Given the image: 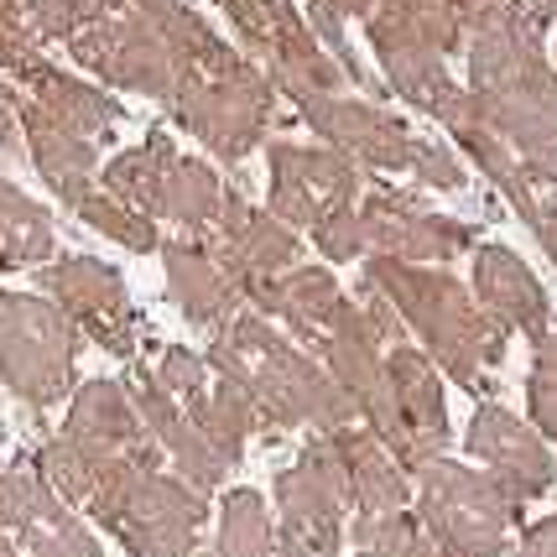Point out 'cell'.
I'll return each instance as SVG.
<instances>
[{
	"label": "cell",
	"mask_w": 557,
	"mask_h": 557,
	"mask_svg": "<svg viewBox=\"0 0 557 557\" xmlns=\"http://www.w3.org/2000/svg\"><path fill=\"white\" fill-rule=\"evenodd\" d=\"M364 282L386 292L391 308L412 323L417 339L433 349V360L459 386H480L485 364L506 360V323H495L448 271L412 267V261H396V256H370Z\"/></svg>",
	"instance_id": "1"
},
{
	"label": "cell",
	"mask_w": 557,
	"mask_h": 557,
	"mask_svg": "<svg viewBox=\"0 0 557 557\" xmlns=\"http://www.w3.org/2000/svg\"><path fill=\"white\" fill-rule=\"evenodd\" d=\"M73 355H78V323L58 302L0 287V381L26 407L48 412L52 401L69 396Z\"/></svg>",
	"instance_id": "2"
},
{
	"label": "cell",
	"mask_w": 557,
	"mask_h": 557,
	"mask_svg": "<svg viewBox=\"0 0 557 557\" xmlns=\"http://www.w3.org/2000/svg\"><path fill=\"white\" fill-rule=\"evenodd\" d=\"M417 521L448 553L500 557L510 527L521 521V510L495 490L490 474H474L463 463L433 459L417 469Z\"/></svg>",
	"instance_id": "3"
},
{
	"label": "cell",
	"mask_w": 557,
	"mask_h": 557,
	"mask_svg": "<svg viewBox=\"0 0 557 557\" xmlns=\"http://www.w3.org/2000/svg\"><path fill=\"white\" fill-rule=\"evenodd\" d=\"M276 510H282V553L287 557H339L349 474L329 433L308 437L297 463L276 474Z\"/></svg>",
	"instance_id": "4"
},
{
	"label": "cell",
	"mask_w": 557,
	"mask_h": 557,
	"mask_svg": "<svg viewBox=\"0 0 557 557\" xmlns=\"http://www.w3.org/2000/svg\"><path fill=\"white\" fill-rule=\"evenodd\" d=\"M250 401H256V422L261 433H282V428H302L313 422L323 433H339L355 422V401L339 391L329 370H318L302 349L276 339L250 370Z\"/></svg>",
	"instance_id": "5"
},
{
	"label": "cell",
	"mask_w": 557,
	"mask_h": 557,
	"mask_svg": "<svg viewBox=\"0 0 557 557\" xmlns=\"http://www.w3.org/2000/svg\"><path fill=\"white\" fill-rule=\"evenodd\" d=\"M37 282L52 302L78 323V334H89L95 344H104L110 355L131 360L136 355V329L141 318L125 297V276L115 267H104L95 256H63L52 267L37 271Z\"/></svg>",
	"instance_id": "6"
},
{
	"label": "cell",
	"mask_w": 557,
	"mask_h": 557,
	"mask_svg": "<svg viewBox=\"0 0 557 557\" xmlns=\"http://www.w3.org/2000/svg\"><path fill=\"white\" fill-rule=\"evenodd\" d=\"M209 516V495L188 490L172 474H141L125 495L121 516L104 532L131 557H194V536Z\"/></svg>",
	"instance_id": "7"
},
{
	"label": "cell",
	"mask_w": 557,
	"mask_h": 557,
	"mask_svg": "<svg viewBox=\"0 0 557 557\" xmlns=\"http://www.w3.org/2000/svg\"><path fill=\"white\" fill-rule=\"evenodd\" d=\"M469 454L490 463V480L506 495L516 510H527L536 495H547L557 485V463L547 454V443L536 437V428H527L516 412H506L500 401H480L469 417Z\"/></svg>",
	"instance_id": "8"
},
{
	"label": "cell",
	"mask_w": 557,
	"mask_h": 557,
	"mask_svg": "<svg viewBox=\"0 0 557 557\" xmlns=\"http://www.w3.org/2000/svg\"><path fill=\"white\" fill-rule=\"evenodd\" d=\"M364 219V240L381 245V256H396V261H412V267H428V261H454L463 250H474V224L448 214H428L412 194L401 188H370V198L355 203Z\"/></svg>",
	"instance_id": "9"
},
{
	"label": "cell",
	"mask_w": 557,
	"mask_h": 557,
	"mask_svg": "<svg viewBox=\"0 0 557 557\" xmlns=\"http://www.w3.org/2000/svg\"><path fill=\"white\" fill-rule=\"evenodd\" d=\"M364 172L344 162L339 151H302V146L276 141L271 146V219H282L287 230L308 224L323 209H349L360 203Z\"/></svg>",
	"instance_id": "10"
},
{
	"label": "cell",
	"mask_w": 557,
	"mask_h": 557,
	"mask_svg": "<svg viewBox=\"0 0 557 557\" xmlns=\"http://www.w3.org/2000/svg\"><path fill=\"white\" fill-rule=\"evenodd\" d=\"M474 302L495 323L521 329L532 344L553 329V297L510 245H474Z\"/></svg>",
	"instance_id": "11"
},
{
	"label": "cell",
	"mask_w": 557,
	"mask_h": 557,
	"mask_svg": "<svg viewBox=\"0 0 557 557\" xmlns=\"http://www.w3.org/2000/svg\"><path fill=\"white\" fill-rule=\"evenodd\" d=\"M157 250H162V267H168L172 302L188 313V323H198V329H224V323L235 318V308H240V297H235L230 282L219 276L209 245L203 240H168V245H157Z\"/></svg>",
	"instance_id": "12"
},
{
	"label": "cell",
	"mask_w": 557,
	"mask_h": 557,
	"mask_svg": "<svg viewBox=\"0 0 557 557\" xmlns=\"http://www.w3.org/2000/svg\"><path fill=\"white\" fill-rule=\"evenodd\" d=\"M214 224H219V240L230 245V250H240V261L250 271H261V276H282L302 256L297 230H287L282 219L261 214V209H250L240 188H224Z\"/></svg>",
	"instance_id": "13"
},
{
	"label": "cell",
	"mask_w": 557,
	"mask_h": 557,
	"mask_svg": "<svg viewBox=\"0 0 557 557\" xmlns=\"http://www.w3.org/2000/svg\"><path fill=\"white\" fill-rule=\"evenodd\" d=\"M329 443H334V454L344 459V474H349V506L360 510V516L407 510V500H412L407 469L391 459L375 437L360 433V428H339V433H329Z\"/></svg>",
	"instance_id": "14"
},
{
	"label": "cell",
	"mask_w": 557,
	"mask_h": 557,
	"mask_svg": "<svg viewBox=\"0 0 557 557\" xmlns=\"http://www.w3.org/2000/svg\"><path fill=\"white\" fill-rule=\"evenodd\" d=\"M58 437H69L89 454H125L131 443H141L151 433L141 428V417H136L121 381H89V386L73 391L69 422H63Z\"/></svg>",
	"instance_id": "15"
},
{
	"label": "cell",
	"mask_w": 557,
	"mask_h": 557,
	"mask_svg": "<svg viewBox=\"0 0 557 557\" xmlns=\"http://www.w3.org/2000/svg\"><path fill=\"white\" fill-rule=\"evenodd\" d=\"M22 125H26V141H32V162L37 172L48 177V188L63 203H78L84 194H95V141H84V136H73L63 125L52 121L48 110H37V104H22Z\"/></svg>",
	"instance_id": "16"
},
{
	"label": "cell",
	"mask_w": 557,
	"mask_h": 557,
	"mask_svg": "<svg viewBox=\"0 0 557 557\" xmlns=\"http://www.w3.org/2000/svg\"><path fill=\"white\" fill-rule=\"evenodd\" d=\"M386 381L391 396H396V412L407 417V428L443 454L448 448V407H443V381L428 364V355L412 349V344H396L386 355Z\"/></svg>",
	"instance_id": "17"
},
{
	"label": "cell",
	"mask_w": 557,
	"mask_h": 557,
	"mask_svg": "<svg viewBox=\"0 0 557 557\" xmlns=\"http://www.w3.org/2000/svg\"><path fill=\"white\" fill-rule=\"evenodd\" d=\"M177 121L194 136L209 141L219 162H240L261 136V99H235V95H183L177 99Z\"/></svg>",
	"instance_id": "18"
},
{
	"label": "cell",
	"mask_w": 557,
	"mask_h": 557,
	"mask_svg": "<svg viewBox=\"0 0 557 557\" xmlns=\"http://www.w3.org/2000/svg\"><path fill=\"white\" fill-rule=\"evenodd\" d=\"M308 121L329 136V141L360 151L370 168L381 172H401L407 168V131L386 115H370V110H349V104H308Z\"/></svg>",
	"instance_id": "19"
},
{
	"label": "cell",
	"mask_w": 557,
	"mask_h": 557,
	"mask_svg": "<svg viewBox=\"0 0 557 557\" xmlns=\"http://www.w3.org/2000/svg\"><path fill=\"white\" fill-rule=\"evenodd\" d=\"M172 162H177V151L157 131V136H146V146L121 151L110 168L99 172V183H104V194L115 198V203H125V209H136L146 219H162V183H168Z\"/></svg>",
	"instance_id": "20"
},
{
	"label": "cell",
	"mask_w": 557,
	"mask_h": 557,
	"mask_svg": "<svg viewBox=\"0 0 557 557\" xmlns=\"http://www.w3.org/2000/svg\"><path fill=\"white\" fill-rule=\"evenodd\" d=\"M276 292H282V313L276 318H287L297 339L323 344V334H329V323H334V313L344 302L339 282L323 267H292L276 276Z\"/></svg>",
	"instance_id": "21"
},
{
	"label": "cell",
	"mask_w": 557,
	"mask_h": 557,
	"mask_svg": "<svg viewBox=\"0 0 557 557\" xmlns=\"http://www.w3.org/2000/svg\"><path fill=\"white\" fill-rule=\"evenodd\" d=\"M26 78L37 84V110H48L52 121L63 125V131H73V136H99L104 125H115L121 121V104L115 99H104L99 89H84V84H73V78H63V73H52V69H26Z\"/></svg>",
	"instance_id": "22"
},
{
	"label": "cell",
	"mask_w": 557,
	"mask_h": 557,
	"mask_svg": "<svg viewBox=\"0 0 557 557\" xmlns=\"http://www.w3.org/2000/svg\"><path fill=\"white\" fill-rule=\"evenodd\" d=\"M271 553H276V527H271L261 490H230L224 506H219L214 557H271Z\"/></svg>",
	"instance_id": "23"
},
{
	"label": "cell",
	"mask_w": 557,
	"mask_h": 557,
	"mask_svg": "<svg viewBox=\"0 0 557 557\" xmlns=\"http://www.w3.org/2000/svg\"><path fill=\"white\" fill-rule=\"evenodd\" d=\"M73 510L48 490L42 474H32L16 463L11 474H0V532H32V527H63Z\"/></svg>",
	"instance_id": "24"
},
{
	"label": "cell",
	"mask_w": 557,
	"mask_h": 557,
	"mask_svg": "<svg viewBox=\"0 0 557 557\" xmlns=\"http://www.w3.org/2000/svg\"><path fill=\"white\" fill-rule=\"evenodd\" d=\"M219 198H224L219 172L194 162V157H177L168 168V183H162V219H177V224H188V230H203V224H214Z\"/></svg>",
	"instance_id": "25"
},
{
	"label": "cell",
	"mask_w": 557,
	"mask_h": 557,
	"mask_svg": "<svg viewBox=\"0 0 557 557\" xmlns=\"http://www.w3.org/2000/svg\"><path fill=\"white\" fill-rule=\"evenodd\" d=\"M104 459H115V454H89V448H78L69 437H48L37 448V474L48 480V490L63 506H84L99 480V469H104Z\"/></svg>",
	"instance_id": "26"
},
{
	"label": "cell",
	"mask_w": 557,
	"mask_h": 557,
	"mask_svg": "<svg viewBox=\"0 0 557 557\" xmlns=\"http://www.w3.org/2000/svg\"><path fill=\"white\" fill-rule=\"evenodd\" d=\"M73 214L84 219L89 230H99L104 240L125 245V250H136V256H146V250H157L162 245V235H157V224L146 214H136V209H125V203H115L110 194H84L78 203H73Z\"/></svg>",
	"instance_id": "27"
},
{
	"label": "cell",
	"mask_w": 557,
	"mask_h": 557,
	"mask_svg": "<svg viewBox=\"0 0 557 557\" xmlns=\"http://www.w3.org/2000/svg\"><path fill=\"white\" fill-rule=\"evenodd\" d=\"M162 448L172 454L177 474H183V485L198 490V495H214V490L224 485V474H230V463L219 459V448L203 433H198L188 417H183V422H177V428L162 437Z\"/></svg>",
	"instance_id": "28"
},
{
	"label": "cell",
	"mask_w": 557,
	"mask_h": 557,
	"mask_svg": "<svg viewBox=\"0 0 557 557\" xmlns=\"http://www.w3.org/2000/svg\"><path fill=\"white\" fill-rule=\"evenodd\" d=\"M344 536L355 542V553H370V557H407L412 542L422 536V521L412 510H386V516H355Z\"/></svg>",
	"instance_id": "29"
},
{
	"label": "cell",
	"mask_w": 557,
	"mask_h": 557,
	"mask_svg": "<svg viewBox=\"0 0 557 557\" xmlns=\"http://www.w3.org/2000/svg\"><path fill=\"white\" fill-rule=\"evenodd\" d=\"M125 396H131V407H136V417H141V428L157 443L183 422V407H177V396H172L162 381H157V370H146V364H136L131 370V381H125Z\"/></svg>",
	"instance_id": "30"
},
{
	"label": "cell",
	"mask_w": 557,
	"mask_h": 557,
	"mask_svg": "<svg viewBox=\"0 0 557 557\" xmlns=\"http://www.w3.org/2000/svg\"><path fill=\"white\" fill-rule=\"evenodd\" d=\"M527 396H532V428L557 443V334L536 339V364L532 381H527Z\"/></svg>",
	"instance_id": "31"
},
{
	"label": "cell",
	"mask_w": 557,
	"mask_h": 557,
	"mask_svg": "<svg viewBox=\"0 0 557 557\" xmlns=\"http://www.w3.org/2000/svg\"><path fill=\"white\" fill-rule=\"evenodd\" d=\"M313 240L329 261H355V256H364V245H370L364 240V219L355 203H349V209H323V214L313 219Z\"/></svg>",
	"instance_id": "32"
},
{
	"label": "cell",
	"mask_w": 557,
	"mask_h": 557,
	"mask_svg": "<svg viewBox=\"0 0 557 557\" xmlns=\"http://www.w3.org/2000/svg\"><path fill=\"white\" fill-rule=\"evenodd\" d=\"M407 172H412V183H428V188H443V194H459L463 183H469V172H463L459 157L433 141L407 146Z\"/></svg>",
	"instance_id": "33"
},
{
	"label": "cell",
	"mask_w": 557,
	"mask_h": 557,
	"mask_svg": "<svg viewBox=\"0 0 557 557\" xmlns=\"http://www.w3.org/2000/svg\"><path fill=\"white\" fill-rule=\"evenodd\" d=\"M22 542H26V557H104L99 553V542H95V532L78 521V516H69L63 527H52V532H22Z\"/></svg>",
	"instance_id": "34"
},
{
	"label": "cell",
	"mask_w": 557,
	"mask_h": 557,
	"mask_svg": "<svg viewBox=\"0 0 557 557\" xmlns=\"http://www.w3.org/2000/svg\"><path fill=\"white\" fill-rule=\"evenodd\" d=\"M157 381H162L177 401L203 396V355H194V349H168L162 364H157Z\"/></svg>",
	"instance_id": "35"
},
{
	"label": "cell",
	"mask_w": 557,
	"mask_h": 557,
	"mask_svg": "<svg viewBox=\"0 0 557 557\" xmlns=\"http://www.w3.org/2000/svg\"><path fill=\"white\" fill-rule=\"evenodd\" d=\"M203 364H214L230 386H250V364H245V355L230 339H224V334H219V339L203 349Z\"/></svg>",
	"instance_id": "36"
},
{
	"label": "cell",
	"mask_w": 557,
	"mask_h": 557,
	"mask_svg": "<svg viewBox=\"0 0 557 557\" xmlns=\"http://www.w3.org/2000/svg\"><path fill=\"white\" fill-rule=\"evenodd\" d=\"M521 557H557V516L527 527V536H521Z\"/></svg>",
	"instance_id": "37"
},
{
	"label": "cell",
	"mask_w": 557,
	"mask_h": 557,
	"mask_svg": "<svg viewBox=\"0 0 557 557\" xmlns=\"http://www.w3.org/2000/svg\"><path fill=\"white\" fill-rule=\"evenodd\" d=\"M0 151H16V110L5 89H0Z\"/></svg>",
	"instance_id": "38"
},
{
	"label": "cell",
	"mask_w": 557,
	"mask_h": 557,
	"mask_svg": "<svg viewBox=\"0 0 557 557\" xmlns=\"http://www.w3.org/2000/svg\"><path fill=\"white\" fill-rule=\"evenodd\" d=\"M407 557H459V553H448V547H437L433 536L422 532V536H417V542H412V553H407Z\"/></svg>",
	"instance_id": "39"
},
{
	"label": "cell",
	"mask_w": 557,
	"mask_h": 557,
	"mask_svg": "<svg viewBox=\"0 0 557 557\" xmlns=\"http://www.w3.org/2000/svg\"><path fill=\"white\" fill-rule=\"evenodd\" d=\"M0 557H16V547H11V542H5V532H0Z\"/></svg>",
	"instance_id": "40"
},
{
	"label": "cell",
	"mask_w": 557,
	"mask_h": 557,
	"mask_svg": "<svg viewBox=\"0 0 557 557\" xmlns=\"http://www.w3.org/2000/svg\"><path fill=\"white\" fill-rule=\"evenodd\" d=\"M355 557H370V553H355Z\"/></svg>",
	"instance_id": "41"
},
{
	"label": "cell",
	"mask_w": 557,
	"mask_h": 557,
	"mask_svg": "<svg viewBox=\"0 0 557 557\" xmlns=\"http://www.w3.org/2000/svg\"><path fill=\"white\" fill-rule=\"evenodd\" d=\"M203 557H214V553H203Z\"/></svg>",
	"instance_id": "42"
}]
</instances>
